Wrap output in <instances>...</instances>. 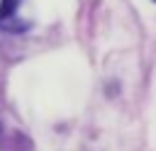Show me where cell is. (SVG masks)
<instances>
[{
	"mask_svg": "<svg viewBox=\"0 0 156 151\" xmlns=\"http://www.w3.org/2000/svg\"><path fill=\"white\" fill-rule=\"evenodd\" d=\"M17 7H20V0H2L0 5V27L2 29H22L17 19Z\"/></svg>",
	"mask_w": 156,
	"mask_h": 151,
	"instance_id": "obj_1",
	"label": "cell"
}]
</instances>
